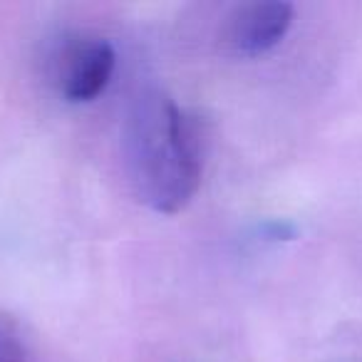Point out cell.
Segmentation results:
<instances>
[{
    "label": "cell",
    "mask_w": 362,
    "mask_h": 362,
    "mask_svg": "<svg viewBox=\"0 0 362 362\" xmlns=\"http://www.w3.org/2000/svg\"><path fill=\"white\" fill-rule=\"evenodd\" d=\"M291 3H251V6L236 8L228 23V45L236 55L258 57L271 52L276 45H281L293 25Z\"/></svg>",
    "instance_id": "3957f363"
},
{
    "label": "cell",
    "mask_w": 362,
    "mask_h": 362,
    "mask_svg": "<svg viewBox=\"0 0 362 362\" xmlns=\"http://www.w3.org/2000/svg\"><path fill=\"white\" fill-rule=\"evenodd\" d=\"M0 362H25V342L8 315H0Z\"/></svg>",
    "instance_id": "277c9868"
},
{
    "label": "cell",
    "mask_w": 362,
    "mask_h": 362,
    "mask_svg": "<svg viewBox=\"0 0 362 362\" xmlns=\"http://www.w3.org/2000/svg\"><path fill=\"white\" fill-rule=\"evenodd\" d=\"M117 65L115 47L100 37L75 40L57 62V87L67 102H92L107 90Z\"/></svg>",
    "instance_id": "7a4b0ae2"
},
{
    "label": "cell",
    "mask_w": 362,
    "mask_h": 362,
    "mask_svg": "<svg viewBox=\"0 0 362 362\" xmlns=\"http://www.w3.org/2000/svg\"><path fill=\"white\" fill-rule=\"evenodd\" d=\"M132 189L156 214H179L202 184V144L192 117L169 95L146 90L132 102L122 129Z\"/></svg>",
    "instance_id": "6da1fadb"
}]
</instances>
